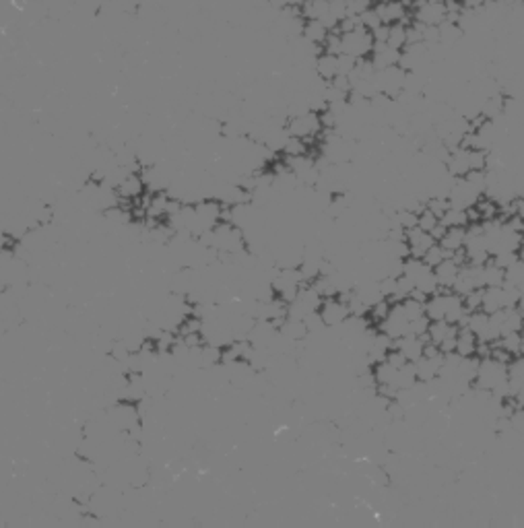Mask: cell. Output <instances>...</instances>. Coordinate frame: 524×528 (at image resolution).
Here are the masks:
<instances>
[{
	"label": "cell",
	"mask_w": 524,
	"mask_h": 528,
	"mask_svg": "<svg viewBox=\"0 0 524 528\" xmlns=\"http://www.w3.org/2000/svg\"><path fill=\"white\" fill-rule=\"evenodd\" d=\"M285 128H287V132H289L293 139H302V141H306L308 145H312V143H316L318 139H322V134H324L322 114H320V112H314V109H308V112H304V114L289 116L287 122H285Z\"/></svg>",
	"instance_id": "obj_1"
},
{
	"label": "cell",
	"mask_w": 524,
	"mask_h": 528,
	"mask_svg": "<svg viewBox=\"0 0 524 528\" xmlns=\"http://www.w3.org/2000/svg\"><path fill=\"white\" fill-rule=\"evenodd\" d=\"M374 46H376L374 33L369 29H365V27H357L353 31L341 33V50H343V54L353 56L355 60L369 58L372 52H374Z\"/></svg>",
	"instance_id": "obj_2"
},
{
	"label": "cell",
	"mask_w": 524,
	"mask_h": 528,
	"mask_svg": "<svg viewBox=\"0 0 524 528\" xmlns=\"http://www.w3.org/2000/svg\"><path fill=\"white\" fill-rule=\"evenodd\" d=\"M322 322L326 328H339L347 318L351 316L349 303L343 295H333V297H324L318 310Z\"/></svg>",
	"instance_id": "obj_3"
},
{
	"label": "cell",
	"mask_w": 524,
	"mask_h": 528,
	"mask_svg": "<svg viewBox=\"0 0 524 528\" xmlns=\"http://www.w3.org/2000/svg\"><path fill=\"white\" fill-rule=\"evenodd\" d=\"M407 71L399 64V67H390L384 71L376 73V85L378 91L390 99H396L403 91H405V83H407Z\"/></svg>",
	"instance_id": "obj_4"
},
{
	"label": "cell",
	"mask_w": 524,
	"mask_h": 528,
	"mask_svg": "<svg viewBox=\"0 0 524 528\" xmlns=\"http://www.w3.org/2000/svg\"><path fill=\"white\" fill-rule=\"evenodd\" d=\"M380 21L384 25H394V23H411L413 21V10L405 0H392L384 4H374Z\"/></svg>",
	"instance_id": "obj_5"
},
{
	"label": "cell",
	"mask_w": 524,
	"mask_h": 528,
	"mask_svg": "<svg viewBox=\"0 0 524 528\" xmlns=\"http://www.w3.org/2000/svg\"><path fill=\"white\" fill-rule=\"evenodd\" d=\"M448 19V10L444 2H428L423 0L413 8V21L428 25V27H437Z\"/></svg>",
	"instance_id": "obj_6"
},
{
	"label": "cell",
	"mask_w": 524,
	"mask_h": 528,
	"mask_svg": "<svg viewBox=\"0 0 524 528\" xmlns=\"http://www.w3.org/2000/svg\"><path fill=\"white\" fill-rule=\"evenodd\" d=\"M405 242H407V246H409V254H411V256L423 258L426 252L436 244L437 240L430 231H426V229H421L419 225H415V227L405 229Z\"/></svg>",
	"instance_id": "obj_7"
},
{
	"label": "cell",
	"mask_w": 524,
	"mask_h": 528,
	"mask_svg": "<svg viewBox=\"0 0 524 528\" xmlns=\"http://www.w3.org/2000/svg\"><path fill=\"white\" fill-rule=\"evenodd\" d=\"M401 56H403L401 50H394L388 44H378L376 42L369 60L376 67V71H384V69H390V67H399L401 64Z\"/></svg>",
	"instance_id": "obj_8"
},
{
	"label": "cell",
	"mask_w": 524,
	"mask_h": 528,
	"mask_svg": "<svg viewBox=\"0 0 524 528\" xmlns=\"http://www.w3.org/2000/svg\"><path fill=\"white\" fill-rule=\"evenodd\" d=\"M314 73L318 79H322L324 83H331L339 77V56L329 54V52H320L314 58Z\"/></svg>",
	"instance_id": "obj_9"
},
{
	"label": "cell",
	"mask_w": 524,
	"mask_h": 528,
	"mask_svg": "<svg viewBox=\"0 0 524 528\" xmlns=\"http://www.w3.org/2000/svg\"><path fill=\"white\" fill-rule=\"evenodd\" d=\"M145 188H147V184H145V179H143V174H141V172H130L128 176L118 184L116 192H118V196L124 198V200H137V198L143 196Z\"/></svg>",
	"instance_id": "obj_10"
},
{
	"label": "cell",
	"mask_w": 524,
	"mask_h": 528,
	"mask_svg": "<svg viewBox=\"0 0 524 528\" xmlns=\"http://www.w3.org/2000/svg\"><path fill=\"white\" fill-rule=\"evenodd\" d=\"M426 345H428L426 339H423V337H417V335H405V337H401V339L394 341V349L403 353V357H405L407 361H413V363L423 355Z\"/></svg>",
	"instance_id": "obj_11"
},
{
	"label": "cell",
	"mask_w": 524,
	"mask_h": 528,
	"mask_svg": "<svg viewBox=\"0 0 524 528\" xmlns=\"http://www.w3.org/2000/svg\"><path fill=\"white\" fill-rule=\"evenodd\" d=\"M460 268H462V264L458 263L454 256H450V258H446L442 264H437L436 268H434V272H436L439 289H454V283H456V279H458Z\"/></svg>",
	"instance_id": "obj_12"
},
{
	"label": "cell",
	"mask_w": 524,
	"mask_h": 528,
	"mask_svg": "<svg viewBox=\"0 0 524 528\" xmlns=\"http://www.w3.org/2000/svg\"><path fill=\"white\" fill-rule=\"evenodd\" d=\"M439 246L450 254L454 256L456 252L464 250V244H466V227H446L444 236L437 240Z\"/></svg>",
	"instance_id": "obj_13"
},
{
	"label": "cell",
	"mask_w": 524,
	"mask_h": 528,
	"mask_svg": "<svg viewBox=\"0 0 524 528\" xmlns=\"http://www.w3.org/2000/svg\"><path fill=\"white\" fill-rule=\"evenodd\" d=\"M479 339L469 326H458V337H456V351L460 357H477L479 351Z\"/></svg>",
	"instance_id": "obj_14"
},
{
	"label": "cell",
	"mask_w": 524,
	"mask_h": 528,
	"mask_svg": "<svg viewBox=\"0 0 524 528\" xmlns=\"http://www.w3.org/2000/svg\"><path fill=\"white\" fill-rule=\"evenodd\" d=\"M329 33H331V29H329L322 21H318V19H306V23H304V33H302V35H304L310 44H314L316 48L322 50V44L326 42Z\"/></svg>",
	"instance_id": "obj_15"
},
{
	"label": "cell",
	"mask_w": 524,
	"mask_h": 528,
	"mask_svg": "<svg viewBox=\"0 0 524 528\" xmlns=\"http://www.w3.org/2000/svg\"><path fill=\"white\" fill-rule=\"evenodd\" d=\"M407 25L409 23H394V25H390L388 27V39H386V44L392 46L394 50L403 52L407 48V44H409V39H407Z\"/></svg>",
	"instance_id": "obj_16"
},
{
	"label": "cell",
	"mask_w": 524,
	"mask_h": 528,
	"mask_svg": "<svg viewBox=\"0 0 524 528\" xmlns=\"http://www.w3.org/2000/svg\"><path fill=\"white\" fill-rule=\"evenodd\" d=\"M442 223H444L446 227H469V225H471V217H469V211L450 206V209L442 215Z\"/></svg>",
	"instance_id": "obj_17"
},
{
	"label": "cell",
	"mask_w": 524,
	"mask_h": 528,
	"mask_svg": "<svg viewBox=\"0 0 524 528\" xmlns=\"http://www.w3.org/2000/svg\"><path fill=\"white\" fill-rule=\"evenodd\" d=\"M439 223H442V219L437 217L436 213H432L428 206H423L419 213H417V225L421 227V229H426V231H430V234H434L437 227H439Z\"/></svg>",
	"instance_id": "obj_18"
},
{
	"label": "cell",
	"mask_w": 524,
	"mask_h": 528,
	"mask_svg": "<svg viewBox=\"0 0 524 528\" xmlns=\"http://www.w3.org/2000/svg\"><path fill=\"white\" fill-rule=\"evenodd\" d=\"M446 258H450V254H448V252L439 246V242H436V244H434V246L426 252V256H423V261L430 264L432 268H436L437 264H442Z\"/></svg>",
	"instance_id": "obj_19"
},
{
	"label": "cell",
	"mask_w": 524,
	"mask_h": 528,
	"mask_svg": "<svg viewBox=\"0 0 524 528\" xmlns=\"http://www.w3.org/2000/svg\"><path fill=\"white\" fill-rule=\"evenodd\" d=\"M462 8H483L489 0H458Z\"/></svg>",
	"instance_id": "obj_20"
},
{
	"label": "cell",
	"mask_w": 524,
	"mask_h": 528,
	"mask_svg": "<svg viewBox=\"0 0 524 528\" xmlns=\"http://www.w3.org/2000/svg\"><path fill=\"white\" fill-rule=\"evenodd\" d=\"M384 2H392V0H374V4H384Z\"/></svg>",
	"instance_id": "obj_21"
},
{
	"label": "cell",
	"mask_w": 524,
	"mask_h": 528,
	"mask_svg": "<svg viewBox=\"0 0 524 528\" xmlns=\"http://www.w3.org/2000/svg\"><path fill=\"white\" fill-rule=\"evenodd\" d=\"M428 2H446V0H428Z\"/></svg>",
	"instance_id": "obj_22"
},
{
	"label": "cell",
	"mask_w": 524,
	"mask_h": 528,
	"mask_svg": "<svg viewBox=\"0 0 524 528\" xmlns=\"http://www.w3.org/2000/svg\"><path fill=\"white\" fill-rule=\"evenodd\" d=\"M521 333H523V335H524V318H523V331H521Z\"/></svg>",
	"instance_id": "obj_23"
},
{
	"label": "cell",
	"mask_w": 524,
	"mask_h": 528,
	"mask_svg": "<svg viewBox=\"0 0 524 528\" xmlns=\"http://www.w3.org/2000/svg\"><path fill=\"white\" fill-rule=\"evenodd\" d=\"M521 2H524V0H521Z\"/></svg>",
	"instance_id": "obj_24"
}]
</instances>
